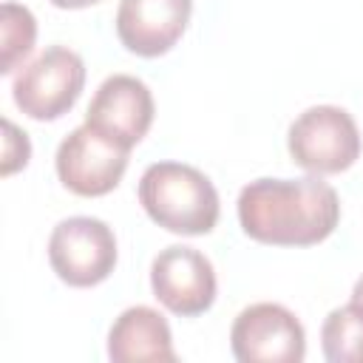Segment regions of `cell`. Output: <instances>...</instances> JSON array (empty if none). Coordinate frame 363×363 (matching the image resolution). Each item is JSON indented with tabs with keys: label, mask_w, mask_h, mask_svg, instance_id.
I'll return each instance as SVG.
<instances>
[{
	"label": "cell",
	"mask_w": 363,
	"mask_h": 363,
	"mask_svg": "<svg viewBox=\"0 0 363 363\" xmlns=\"http://www.w3.org/2000/svg\"><path fill=\"white\" fill-rule=\"evenodd\" d=\"M37 40V20L20 3L0 6V74H11L26 62Z\"/></svg>",
	"instance_id": "cell-13"
},
{
	"label": "cell",
	"mask_w": 363,
	"mask_h": 363,
	"mask_svg": "<svg viewBox=\"0 0 363 363\" xmlns=\"http://www.w3.org/2000/svg\"><path fill=\"white\" fill-rule=\"evenodd\" d=\"M82 88H85L82 57L65 45H51L37 60H31L17 71L11 82V96L26 116L37 122H54L77 105Z\"/></svg>",
	"instance_id": "cell-4"
},
{
	"label": "cell",
	"mask_w": 363,
	"mask_h": 363,
	"mask_svg": "<svg viewBox=\"0 0 363 363\" xmlns=\"http://www.w3.org/2000/svg\"><path fill=\"white\" fill-rule=\"evenodd\" d=\"M48 3L57 6V9H88V6H94L99 0H48Z\"/></svg>",
	"instance_id": "cell-15"
},
{
	"label": "cell",
	"mask_w": 363,
	"mask_h": 363,
	"mask_svg": "<svg viewBox=\"0 0 363 363\" xmlns=\"http://www.w3.org/2000/svg\"><path fill=\"white\" fill-rule=\"evenodd\" d=\"M230 346L241 363H301L306 357V332L295 312L261 301L238 312Z\"/></svg>",
	"instance_id": "cell-7"
},
{
	"label": "cell",
	"mask_w": 363,
	"mask_h": 363,
	"mask_svg": "<svg viewBox=\"0 0 363 363\" xmlns=\"http://www.w3.org/2000/svg\"><path fill=\"white\" fill-rule=\"evenodd\" d=\"M31 159V142L26 136V130H20L11 119H3V164L0 173L11 176L20 167H26Z\"/></svg>",
	"instance_id": "cell-14"
},
{
	"label": "cell",
	"mask_w": 363,
	"mask_h": 363,
	"mask_svg": "<svg viewBox=\"0 0 363 363\" xmlns=\"http://www.w3.org/2000/svg\"><path fill=\"white\" fill-rule=\"evenodd\" d=\"M128 147L82 122L60 142L54 164L62 187L77 196L96 199L108 196L122 182L128 170Z\"/></svg>",
	"instance_id": "cell-6"
},
{
	"label": "cell",
	"mask_w": 363,
	"mask_h": 363,
	"mask_svg": "<svg viewBox=\"0 0 363 363\" xmlns=\"http://www.w3.org/2000/svg\"><path fill=\"white\" fill-rule=\"evenodd\" d=\"M320 346L329 363H363V306L346 303L326 315Z\"/></svg>",
	"instance_id": "cell-12"
},
{
	"label": "cell",
	"mask_w": 363,
	"mask_h": 363,
	"mask_svg": "<svg viewBox=\"0 0 363 363\" xmlns=\"http://www.w3.org/2000/svg\"><path fill=\"white\" fill-rule=\"evenodd\" d=\"M153 298L173 315L196 318L216 301V269L213 261L196 247L173 244L164 247L150 264Z\"/></svg>",
	"instance_id": "cell-8"
},
{
	"label": "cell",
	"mask_w": 363,
	"mask_h": 363,
	"mask_svg": "<svg viewBox=\"0 0 363 363\" xmlns=\"http://www.w3.org/2000/svg\"><path fill=\"white\" fill-rule=\"evenodd\" d=\"M352 301L363 306V275L357 278V284H354V289H352Z\"/></svg>",
	"instance_id": "cell-16"
},
{
	"label": "cell",
	"mask_w": 363,
	"mask_h": 363,
	"mask_svg": "<svg viewBox=\"0 0 363 363\" xmlns=\"http://www.w3.org/2000/svg\"><path fill=\"white\" fill-rule=\"evenodd\" d=\"M139 204L150 221L176 235H207L218 224V190L193 164H147L139 179Z\"/></svg>",
	"instance_id": "cell-2"
},
{
	"label": "cell",
	"mask_w": 363,
	"mask_h": 363,
	"mask_svg": "<svg viewBox=\"0 0 363 363\" xmlns=\"http://www.w3.org/2000/svg\"><path fill=\"white\" fill-rule=\"evenodd\" d=\"M340 221V199L320 176L255 179L238 193L244 235L269 247H312L326 241Z\"/></svg>",
	"instance_id": "cell-1"
},
{
	"label": "cell",
	"mask_w": 363,
	"mask_h": 363,
	"mask_svg": "<svg viewBox=\"0 0 363 363\" xmlns=\"http://www.w3.org/2000/svg\"><path fill=\"white\" fill-rule=\"evenodd\" d=\"M193 0H119L116 37L136 57H162L184 34Z\"/></svg>",
	"instance_id": "cell-10"
},
{
	"label": "cell",
	"mask_w": 363,
	"mask_h": 363,
	"mask_svg": "<svg viewBox=\"0 0 363 363\" xmlns=\"http://www.w3.org/2000/svg\"><path fill=\"white\" fill-rule=\"evenodd\" d=\"M289 156L312 176H335L360 159V130L346 108H306L286 133Z\"/></svg>",
	"instance_id": "cell-3"
},
{
	"label": "cell",
	"mask_w": 363,
	"mask_h": 363,
	"mask_svg": "<svg viewBox=\"0 0 363 363\" xmlns=\"http://www.w3.org/2000/svg\"><path fill=\"white\" fill-rule=\"evenodd\" d=\"M108 357L113 363H173V335L167 318L153 306L125 309L108 332Z\"/></svg>",
	"instance_id": "cell-11"
},
{
	"label": "cell",
	"mask_w": 363,
	"mask_h": 363,
	"mask_svg": "<svg viewBox=\"0 0 363 363\" xmlns=\"http://www.w3.org/2000/svg\"><path fill=\"white\" fill-rule=\"evenodd\" d=\"M153 113L156 105L150 88L139 77L113 74L96 88L85 111V125L96 128L99 133L111 136L113 142L130 150L147 136L153 125Z\"/></svg>",
	"instance_id": "cell-9"
},
{
	"label": "cell",
	"mask_w": 363,
	"mask_h": 363,
	"mask_svg": "<svg viewBox=\"0 0 363 363\" xmlns=\"http://www.w3.org/2000/svg\"><path fill=\"white\" fill-rule=\"evenodd\" d=\"M48 264L68 286H96L116 267V235L94 216L62 218L48 238Z\"/></svg>",
	"instance_id": "cell-5"
}]
</instances>
